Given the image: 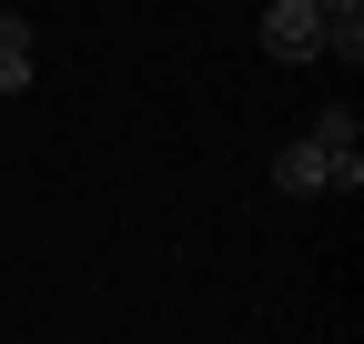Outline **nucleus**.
<instances>
[{
    "label": "nucleus",
    "instance_id": "obj_5",
    "mask_svg": "<svg viewBox=\"0 0 364 344\" xmlns=\"http://www.w3.org/2000/svg\"><path fill=\"white\" fill-rule=\"evenodd\" d=\"M314 11H324V21H364V0H314Z\"/></svg>",
    "mask_w": 364,
    "mask_h": 344
},
{
    "label": "nucleus",
    "instance_id": "obj_4",
    "mask_svg": "<svg viewBox=\"0 0 364 344\" xmlns=\"http://www.w3.org/2000/svg\"><path fill=\"white\" fill-rule=\"evenodd\" d=\"M0 92H31V31L0 21Z\"/></svg>",
    "mask_w": 364,
    "mask_h": 344
},
{
    "label": "nucleus",
    "instance_id": "obj_3",
    "mask_svg": "<svg viewBox=\"0 0 364 344\" xmlns=\"http://www.w3.org/2000/svg\"><path fill=\"white\" fill-rule=\"evenodd\" d=\"M273 193H324V142H284V152H273Z\"/></svg>",
    "mask_w": 364,
    "mask_h": 344
},
{
    "label": "nucleus",
    "instance_id": "obj_1",
    "mask_svg": "<svg viewBox=\"0 0 364 344\" xmlns=\"http://www.w3.org/2000/svg\"><path fill=\"white\" fill-rule=\"evenodd\" d=\"M263 51L273 61H324V11L314 0H273L263 11Z\"/></svg>",
    "mask_w": 364,
    "mask_h": 344
},
{
    "label": "nucleus",
    "instance_id": "obj_2",
    "mask_svg": "<svg viewBox=\"0 0 364 344\" xmlns=\"http://www.w3.org/2000/svg\"><path fill=\"white\" fill-rule=\"evenodd\" d=\"M314 142H324V183L354 193V183H364V152H354L364 132H354V112H324V122H314Z\"/></svg>",
    "mask_w": 364,
    "mask_h": 344
}]
</instances>
